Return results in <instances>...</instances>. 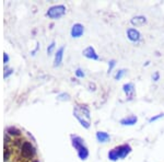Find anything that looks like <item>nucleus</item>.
I'll use <instances>...</instances> for the list:
<instances>
[{
	"mask_svg": "<svg viewBox=\"0 0 164 162\" xmlns=\"http://www.w3.org/2000/svg\"><path fill=\"white\" fill-rule=\"evenodd\" d=\"M74 115L80 122L81 126H83L84 128H90L91 126L90 110L86 105L77 106L74 110Z\"/></svg>",
	"mask_w": 164,
	"mask_h": 162,
	"instance_id": "f257e3e1",
	"label": "nucleus"
},
{
	"mask_svg": "<svg viewBox=\"0 0 164 162\" xmlns=\"http://www.w3.org/2000/svg\"><path fill=\"white\" fill-rule=\"evenodd\" d=\"M65 13H66V7L64 5H57L49 8L48 11L46 12V15L49 19L58 20L61 17H64Z\"/></svg>",
	"mask_w": 164,
	"mask_h": 162,
	"instance_id": "f03ea898",
	"label": "nucleus"
},
{
	"mask_svg": "<svg viewBox=\"0 0 164 162\" xmlns=\"http://www.w3.org/2000/svg\"><path fill=\"white\" fill-rule=\"evenodd\" d=\"M20 148H21V156L26 160H31L36 153L34 146L30 141H23V144Z\"/></svg>",
	"mask_w": 164,
	"mask_h": 162,
	"instance_id": "7ed1b4c3",
	"label": "nucleus"
},
{
	"mask_svg": "<svg viewBox=\"0 0 164 162\" xmlns=\"http://www.w3.org/2000/svg\"><path fill=\"white\" fill-rule=\"evenodd\" d=\"M84 33V26L81 23H76L71 27V36L74 38H79L83 35Z\"/></svg>",
	"mask_w": 164,
	"mask_h": 162,
	"instance_id": "20e7f679",
	"label": "nucleus"
},
{
	"mask_svg": "<svg viewBox=\"0 0 164 162\" xmlns=\"http://www.w3.org/2000/svg\"><path fill=\"white\" fill-rule=\"evenodd\" d=\"M118 152V157L119 159H125L130 152H131V147H130L128 144H124V145H120L116 148Z\"/></svg>",
	"mask_w": 164,
	"mask_h": 162,
	"instance_id": "39448f33",
	"label": "nucleus"
},
{
	"mask_svg": "<svg viewBox=\"0 0 164 162\" xmlns=\"http://www.w3.org/2000/svg\"><path fill=\"white\" fill-rule=\"evenodd\" d=\"M127 37L129 41H131V42L137 43V42H139L140 38H141V34H140V32L137 29H135V27H130V29L127 30Z\"/></svg>",
	"mask_w": 164,
	"mask_h": 162,
	"instance_id": "423d86ee",
	"label": "nucleus"
},
{
	"mask_svg": "<svg viewBox=\"0 0 164 162\" xmlns=\"http://www.w3.org/2000/svg\"><path fill=\"white\" fill-rule=\"evenodd\" d=\"M82 54H83L84 57H86V58H89V59H92V60H98V59H100L98 53L95 52L94 47H92V46L86 47L83 52H82Z\"/></svg>",
	"mask_w": 164,
	"mask_h": 162,
	"instance_id": "0eeeda50",
	"label": "nucleus"
},
{
	"mask_svg": "<svg viewBox=\"0 0 164 162\" xmlns=\"http://www.w3.org/2000/svg\"><path fill=\"white\" fill-rule=\"evenodd\" d=\"M71 143H72V146H74V149H76L77 151H79L80 149L86 147V145H84V140L81 137H79V136H74V135L71 136Z\"/></svg>",
	"mask_w": 164,
	"mask_h": 162,
	"instance_id": "6e6552de",
	"label": "nucleus"
},
{
	"mask_svg": "<svg viewBox=\"0 0 164 162\" xmlns=\"http://www.w3.org/2000/svg\"><path fill=\"white\" fill-rule=\"evenodd\" d=\"M138 122V117L136 115H130L127 116V117H124L120 119L119 123L122 124V126H134L136 123Z\"/></svg>",
	"mask_w": 164,
	"mask_h": 162,
	"instance_id": "1a4fd4ad",
	"label": "nucleus"
},
{
	"mask_svg": "<svg viewBox=\"0 0 164 162\" xmlns=\"http://www.w3.org/2000/svg\"><path fill=\"white\" fill-rule=\"evenodd\" d=\"M64 51L65 47H60L55 54V59H54V67H59L62 63V58H64Z\"/></svg>",
	"mask_w": 164,
	"mask_h": 162,
	"instance_id": "9d476101",
	"label": "nucleus"
},
{
	"mask_svg": "<svg viewBox=\"0 0 164 162\" xmlns=\"http://www.w3.org/2000/svg\"><path fill=\"white\" fill-rule=\"evenodd\" d=\"M96 139H98V143L105 144V143H107V141H110V134H107L106 132H98V133H96Z\"/></svg>",
	"mask_w": 164,
	"mask_h": 162,
	"instance_id": "9b49d317",
	"label": "nucleus"
},
{
	"mask_svg": "<svg viewBox=\"0 0 164 162\" xmlns=\"http://www.w3.org/2000/svg\"><path fill=\"white\" fill-rule=\"evenodd\" d=\"M122 90H124V92H125L128 96L132 98V95H134V93H135V84L131 83V82H129V83H125L124 86H122Z\"/></svg>",
	"mask_w": 164,
	"mask_h": 162,
	"instance_id": "f8f14e48",
	"label": "nucleus"
},
{
	"mask_svg": "<svg viewBox=\"0 0 164 162\" xmlns=\"http://www.w3.org/2000/svg\"><path fill=\"white\" fill-rule=\"evenodd\" d=\"M130 22H131L132 25H135V26H140V25L147 23V19H146V17H143V15H138V17L132 18Z\"/></svg>",
	"mask_w": 164,
	"mask_h": 162,
	"instance_id": "ddd939ff",
	"label": "nucleus"
},
{
	"mask_svg": "<svg viewBox=\"0 0 164 162\" xmlns=\"http://www.w3.org/2000/svg\"><path fill=\"white\" fill-rule=\"evenodd\" d=\"M6 133L8 134L11 137H18V136L21 135V130L18 129L17 127H13V126H10V127L7 128V132Z\"/></svg>",
	"mask_w": 164,
	"mask_h": 162,
	"instance_id": "4468645a",
	"label": "nucleus"
},
{
	"mask_svg": "<svg viewBox=\"0 0 164 162\" xmlns=\"http://www.w3.org/2000/svg\"><path fill=\"white\" fill-rule=\"evenodd\" d=\"M108 159L110 160V161H117V160H119V157H118V152L117 150L115 149H112L108 152Z\"/></svg>",
	"mask_w": 164,
	"mask_h": 162,
	"instance_id": "2eb2a0df",
	"label": "nucleus"
},
{
	"mask_svg": "<svg viewBox=\"0 0 164 162\" xmlns=\"http://www.w3.org/2000/svg\"><path fill=\"white\" fill-rule=\"evenodd\" d=\"M126 74H127V70H126V69H120V70H118V71L116 72L114 78H115V80H120Z\"/></svg>",
	"mask_w": 164,
	"mask_h": 162,
	"instance_id": "dca6fc26",
	"label": "nucleus"
},
{
	"mask_svg": "<svg viewBox=\"0 0 164 162\" xmlns=\"http://www.w3.org/2000/svg\"><path fill=\"white\" fill-rule=\"evenodd\" d=\"M10 156H11V150L9 149L8 145H5V155H3V160H5L6 162L9 161Z\"/></svg>",
	"mask_w": 164,
	"mask_h": 162,
	"instance_id": "f3484780",
	"label": "nucleus"
},
{
	"mask_svg": "<svg viewBox=\"0 0 164 162\" xmlns=\"http://www.w3.org/2000/svg\"><path fill=\"white\" fill-rule=\"evenodd\" d=\"M163 117H164V114H158V115H155V116H152V117L149 119V123L155 122V120H159L160 118H163Z\"/></svg>",
	"mask_w": 164,
	"mask_h": 162,
	"instance_id": "a211bd4d",
	"label": "nucleus"
},
{
	"mask_svg": "<svg viewBox=\"0 0 164 162\" xmlns=\"http://www.w3.org/2000/svg\"><path fill=\"white\" fill-rule=\"evenodd\" d=\"M115 66H116V62L114 60V59H112V60H110V62H108V74L112 71Z\"/></svg>",
	"mask_w": 164,
	"mask_h": 162,
	"instance_id": "6ab92c4d",
	"label": "nucleus"
},
{
	"mask_svg": "<svg viewBox=\"0 0 164 162\" xmlns=\"http://www.w3.org/2000/svg\"><path fill=\"white\" fill-rule=\"evenodd\" d=\"M74 74H76V76L78 77V78H83L84 76H86V74H84V71L83 70H82V69H80V68H78L76 70V72H74Z\"/></svg>",
	"mask_w": 164,
	"mask_h": 162,
	"instance_id": "aec40b11",
	"label": "nucleus"
},
{
	"mask_svg": "<svg viewBox=\"0 0 164 162\" xmlns=\"http://www.w3.org/2000/svg\"><path fill=\"white\" fill-rule=\"evenodd\" d=\"M58 100L60 101H69V95L67 93H61L58 95Z\"/></svg>",
	"mask_w": 164,
	"mask_h": 162,
	"instance_id": "412c9836",
	"label": "nucleus"
},
{
	"mask_svg": "<svg viewBox=\"0 0 164 162\" xmlns=\"http://www.w3.org/2000/svg\"><path fill=\"white\" fill-rule=\"evenodd\" d=\"M55 45H56V44H55V42H53L52 44H50L48 47H47V54H48V55L52 54L53 51H54V49H55Z\"/></svg>",
	"mask_w": 164,
	"mask_h": 162,
	"instance_id": "4be33fe9",
	"label": "nucleus"
},
{
	"mask_svg": "<svg viewBox=\"0 0 164 162\" xmlns=\"http://www.w3.org/2000/svg\"><path fill=\"white\" fill-rule=\"evenodd\" d=\"M12 72H13L12 69H7V71H6V74L3 75V77H5V78H8V77H9L10 75L12 74Z\"/></svg>",
	"mask_w": 164,
	"mask_h": 162,
	"instance_id": "5701e85b",
	"label": "nucleus"
},
{
	"mask_svg": "<svg viewBox=\"0 0 164 162\" xmlns=\"http://www.w3.org/2000/svg\"><path fill=\"white\" fill-rule=\"evenodd\" d=\"M152 79H153L154 81H159L160 80V74L159 72H155V74L152 76Z\"/></svg>",
	"mask_w": 164,
	"mask_h": 162,
	"instance_id": "b1692460",
	"label": "nucleus"
},
{
	"mask_svg": "<svg viewBox=\"0 0 164 162\" xmlns=\"http://www.w3.org/2000/svg\"><path fill=\"white\" fill-rule=\"evenodd\" d=\"M8 62H9V56H8V54H3V63L5 64H8Z\"/></svg>",
	"mask_w": 164,
	"mask_h": 162,
	"instance_id": "393cba45",
	"label": "nucleus"
},
{
	"mask_svg": "<svg viewBox=\"0 0 164 162\" xmlns=\"http://www.w3.org/2000/svg\"><path fill=\"white\" fill-rule=\"evenodd\" d=\"M32 162H38V161H37V160H33Z\"/></svg>",
	"mask_w": 164,
	"mask_h": 162,
	"instance_id": "a878e982",
	"label": "nucleus"
}]
</instances>
